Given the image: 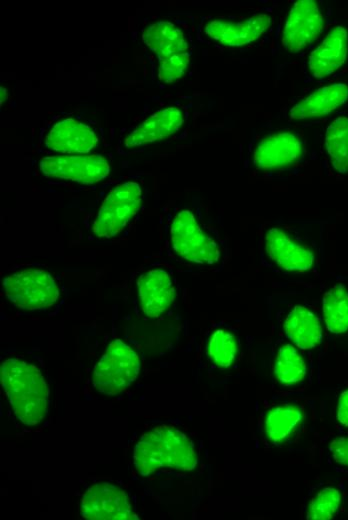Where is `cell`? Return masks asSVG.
<instances>
[{
  "mask_svg": "<svg viewBox=\"0 0 348 520\" xmlns=\"http://www.w3.org/2000/svg\"><path fill=\"white\" fill-rule=\"evenodd\" d=\"M142 203V189L127 181L115 187L105 198L92 225L93 234L110 239L121 233L137 214Z\"/></svg>",
  "mask_w": 348,
  "mask_h": 520,
  "instance_id": "7",
  "label": "cell"
},
{
  "mask_svg": "<svg viewBox=\"0 0 348 520\" xmlns=\"http://www.w3.org/2000/svg\"><path fill=\"white\" fill-rule=\"evenodd\" d=\"M80 514L90 520L138 519L126 492L109 482H98L88 488L80 501Z\"/></svg>",
  "mask_w": 348,
  "mask_h": 520,
  "instance_id": "11",
  "label": "cell"
},
{
  "mask_svg": "<svg viewBox=\"0 0 348 520\" xmlns=\"http://www.w3.org/2000/svg\"><path fill=\"white\" fill-rule=\"evenodd\" d=\"M7 90L4 87H1V106L3 105V102L7 100Z\"/></svg>",
  "mask_w": 348,
  "mask_h": 520,
  "instance_id": "29",
  "label": "cell"
},
{
  "mask_svg": "<svg viewBox=\"0 0 348 520\" xmlns=\"http://www.w3.org/2000/svg\"><path fill=\"white\" fill-rule=\"evenodd\" d=\"M239 341L237 336L226 328H217L209 336L206 353L209 360L219 368L230 367L237 358Z\"/></svg>",
  "mask_w": 348,
  "mask_h": 520,
  "instance_id": "24",
  "label": "cell"
},
{
  "mask_svg": "<svg viewBox=\"0 0 348 520\" xmlns=\"http://www.w3.org/2000/svg\"><path fill=\"white\" fill-rule=\"evenodd\" d=\"M39 169L48 178L93 185L109 175L110 164L101 155H58L42 158Z\"/></svg>",
  "mask_w": 348,
  "mask_h": 520,
  "instance_id": "10",
  "label": "cell"
},
{
  "mask_svg": "<svg viewBox=\"0 0 348 520\" xmlns=\"http://www.w3.org/2000/svg\"><path fill=\"white\" fill-rule=\"evenodd\" d=\"M321 244L303 222H273L258 240L260 266L281 276H303L318 265Z\"/></svg>",
  "mask_w": 348,
  "mask_h": 520,
  "instance_id": "1",
  "label": "cell"
},
{
  "mask_svg": "<svg viewBox=\"0 0 348 520\" xmlns=\"http://www.w3.org/2000/svg\"><path fill=\"white\" fill-rule=\"evenodd\" d=\"M308 367L303 352L289 340L282 341L275 351L273 373L284 386H294L302 382Z\"/></svg>",
  "mask_w": 348,
  "mask_h": 520,
  "instance_id": "21",
  "label": "cell"
},
{
  "mask_svg": "<svg viewBox=\"0 0 348 520\" xmlns=\"http://www.w3.org/2000/svg\"><path fill=\"white\" fill-rule=\"evenodd\" d=\"M0 371L3 390L17 418L28 426L40 423L48 411V388L39 369L13 357L2 362Z\"/></svg>",
  "mask_w": 348,
  "mask_h": 520,
  "instance_id": "3",
  "label": "cell"
},
{
  "mask_svg": "<svg viewBox=\"0 0 348 520\" xmlns=\"http://www.w3.org/2000/svg\"><path fill=\"white\" fill-rule=\"evenodd\" d=\"M136 292L141 310L148 318L166 313L176 298V287L171 273L164 268H152L136 280Z\"/></svg>",
  "mask_w": 348,
  "mask_h": 520,
  "instance_id": "13",
  "label": "cell"
},
{
  "mask_svg": "<svg viewBox=\"0 0 348 520\" xmlns=\"http://www.w3.org/2000/svg\"><path fill=\"white\" fill-rule=\"evenodd\" d=\"M305 156L303 140L290 131L269 134L249 154V164L259 172H282L300 164Z\"/></svg>",
  "mask_w": 348,
  "mask_h": 520,
  "instance_id": "8",
  "label": "cell"
},
{
  "mask_svg": "<svg viewBox=\"0 0 348 520\" xmlns=\"http://www.w3.org/2000/svg\"><path fill=\"white\" fill-rule=\"evenodd\" d=\"M342 493L334 486H324L315 492L305 507L307 520H328L341 508Z\"/></svg>",
  "mask_w": 348,
  "mask_h": 520,
  "instance_id": "25",
  "label": "cell"
},
{
  "mask_svg": "<svg viewBox=\"0 0 348 520\" xmlns=\"http://www.w3.org/2000/svg\"><path fill=\"white\" fill-rule=\"evenodd\" d=\"M3 291L17 308L38 311L53 306L59 299L60 287L46 269L27 267L16 270L3 279Z\"/></svg>",
  "mask_w": 348,
  "mask_h": 520,
  "instance_id": "5",
  "label": "cell"
},
{
  "mask_svg": "<svg viewBox=\"0 0 348 520\" xmlns=\"http://www.w3.org/2000/svg\"><path fill=\"white\" fill-rule=\"evenodd\" d=\"M348 32L343 26L334 27L309 55L305 77L320 80L335 73L346 61Z\"/></svg>",
  "mask_w": 348,
  "mask_h": 520,
  "instance_id": "16",
  "label": "cell"
},
{
  "mask_svg": "<svg viewBox=\"0 0 348 520\" xmlns=\"http://www.w3.org/2000/svg\"><path fill=\"white\" fill-rule=\"evenodd\" d=\"M142 41L158 61L189 51L190 43L184 31L173 22L160 20L146 26Z\"/></svg>",
  "mask_w": 348,
  "mask_h": 520,
  "instance_id": "19",
  "label": "cell"
},
{
  "mask_svg": "<svg viewBox=\"0 0 348 520\" xmlns=\"http://www.w3.org/2000/svg\"><path fill=\"white\" fill-rule=\"evenodd\" d=\"M172 253L181 261L201 269L221 267L225 248L219 238L206 229L190 209L174 215L168 232Z\"/></svg>",
  "mask_w": 348,
  "mask_h": 520,
  "instance_id": "4",
  "label": "cell"
},
{
  "mask_svg": "<svg viewBox=\"0 0 348 520\" xmlns=\"http://www.w3.org/2000/svg\"><path fill=\"white\" fill-rule=\"evenodd\" d=\"M323 24V14L316 1H295L288 11L283 26L282 48L291 54L305 50L318 39Z\"/></svg>",
  "mask_w": 348,
  "mask_h": 520,
  "instance_id": "9",
  "label": "cell"
},
{
  "mask_svg": "<svg viewBox=\"0 0 348 520\" xmlns=\"http://www.w3.org/2000/svg\"><path fill=\"white\" fill-rule=\"evenodd\" d=\"M280 326L286 339L303 354L317 349L323 340V328L319 316L309 307L292 304L281 311Z\"/></svg>",
  "mask_w": 348,
  "mask_h": 520,
  "instance_id": "14",
  "label": "cell"
},
{
  "mask_svg": "<svg viewBox=\"0 0 348 520\" xmlns=\"http://www.w3.org/2000/svg\"><path fill=\"white\" fill-rule=\"evenodd\" d=\"M324 145L335 171L348 174V117L339 116L327 127Z\"/></svg>",
  "mask_w": 348,
  "mask_h": 520,
  "instance_id": "23",
  "label": "cell"
},
{
  "mask_svg": "<svg viewBox=\"0 0 348 520\" xmlns=\"http://www.w3.org/2000/svg\"><path fill=\"white\" fill-rule=\"evenodd\" d=\"M328 455L335 464L348 468V437L334 438L328 446Z\"/></svg>",
  "mask_w": 348,
  "mask_h": 520,
  "instance_id": "27",
  "label": "cell"
},
{
  "mask_svg": "<svg viewBox=\"0 0 348 520\" xmlns=\"http://www.w3.org/2000/svg\"><path fill=\"white\" fill-rule=\"evenodd\" d=\"M347 101L348 85L333 83L315 90L294 104L288 116L294 121L322 117L335 111Z\"/></svg>",
  "mask_w": 348,
  "mask_h": 520,
  "instance_id": "18",
  "label": "cell"
},
{
  "mask_svg": "<svg viewBox=\"0 0 348 520\" xmlns=\"http://www.w3.org/2000/svg\"><path fill=\"white\" fill-rule=\"evenodd\" d=\"M186 121V112L179 106H168L150 115L125 138L127 148L142 147L169 138Z\"/></svg>",
  "mask_w": 348,
  "mask_h": 520,
  "instance_id": "17",
  "label": "cell"
},
{
  "mask_svg": "<svg viewBox=\"0 0 348 520\" xmlns=\"http://www.w3.org/2000/svg\"><path fill=\"white\" fill-rule=\"evenodd\" d=\"M272 19L266 13H258L243 20L213 18L203 26L204 35L226 47H243L259 39L271 26Z\"/></svg>",
  "mask_w": 348,
  "mask_h": 520,
  "instance_id": "12",
  "label": "cell"
},
{
  "mask_svg": "<svg viewBox=\"0 0 348 520\" xmlns=\"http://www.w3.org/2000/svg\"><path fill=\"white\" fill-rule=\"evenodd\" d=\"M137 352L120 339L106 348L93 371V386L106 395H116L126 389L140 372Z\"/></svg>",
  "mask_w": 348,
  "mask_h": 520,
  "instance_id": "6",
  "label": "cell"
},
{
  "mask_svg": "<svg viewBox=\"0 0 348 520\" xmlns=\"http://www.w3.org/2000/svg\"><path fill=\"white\" fill-rule=\"evenodd\" d=\"M133 460L136 471L148 476L162 468L192 471L198 456L186 434L173 427L159 426L141 436L135 445Z\"/></svg>",
  "mask_w": 348,
  "mask_h": 520,
  "instance_id": "2",
  "label": "cell"
},
{
  "mask_svg": "<svg viewBox=\"0 0 348 520\" xmlns=\"http://www.w3.org/2000/svg\"><path fill=\"white\" fill-rule=\"evenodd\" d=\"M303 419V410L296 404L275 406L264 417V434L273 444L284 443L300 428Z\"/></svg>",
  "mask_w": 348,
  "mask_h": 520,
  "instance_id": "20",
  "label": "cell"
},
{
  "mask_svg": "<svg viewBox=\"0 0 348 520\" xmlns=\"http://www.w3.org/2000/svg\"><path fill=\"white\" fill-rule=\"evenodd\" d=\"M322 314L329 333L340 335L348 331V288L338 283L322 296Z\"/></svg>",
  "mask_w": 348,
  "mask_h": 520,
  "instance_id": "22",
  "label": "cell"
},
{
  "mask_svg": "<svg viewBox=\"0 0 348 520\" xmlns=\"http://www.w3.org/2000/svg\"><path fill=\"white\" fill-rule=\"evenodd\" d=\"M337 421L344 427H348V388L344 389L337 401Z\"/></svg>",
  "mask_w": 348,
  "mask_h": 520,
  "instance_id": "28",
  "label": "cell"
},
{
  "mask_svg": "<svg viewBox=\"0 0 348 520\" xmlns=\"http://www.w3.org/2000/svg\"><path fill=\"white\" fill-rule=\"evenodd\" d=\"M94 128L75 118H64L56 122L46 133L45 147L66 155L90 153L98 144Z\"/></svg>",
  "mask_w": 348,
  "mask_h": 520,
  "instance_id": "15",
  "label": "cell"
},
{
  "mask_svg": "<svg viewBox=\"0 0 348 520\" xmlns=\"http://www.w3.org/2000/svg\"><path fill=\"white\" fill-rule=\"evenodd\" d=\"M191 61L190 51L175 54L158 61L157 78L161 83L170 84L181 79Z\"/></svg>",
  "mask_w": 348,
  "mask_h": 520,
  "instance_id": "26",
  "label": "cell"
}]
</instances>
